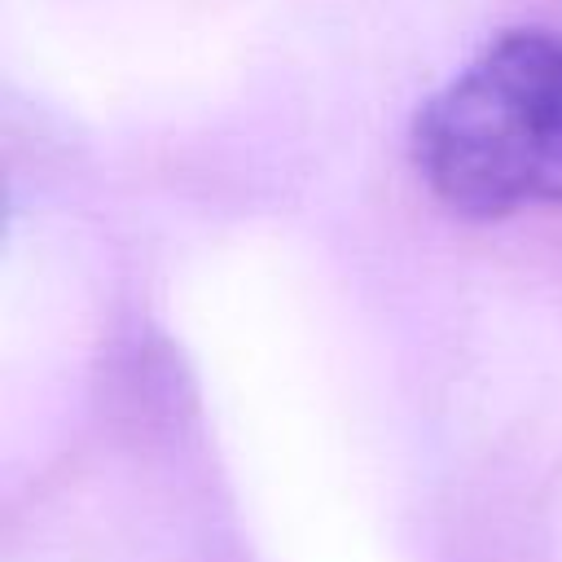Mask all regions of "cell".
Returning <instances> with one entry per match:
<instances>
[{"instance_id":"cell-1","label":"cell","mask_w":562,"mask_h":562,"mask_svg":"<svg viewBox=\"0 0 562 562\" xmlns=\"http://www.w3.org/2000/svg\"><path fill=\"white\" fill-rule=\"evenodd\" d=\"M422 180L465 215L562 202V40L505 31L413 127Z\"/></svg>"}]
</instances>
